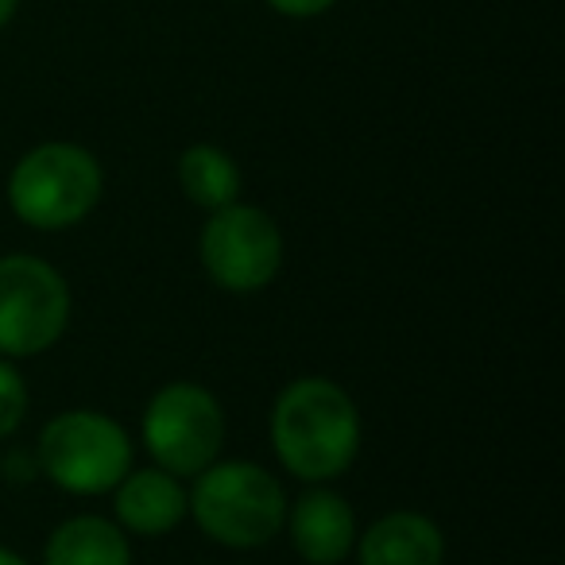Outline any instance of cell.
Here are the masks:
<instances>
[{
  "instance_id": "cell-8",
  "label": "cell",
  "mask_w": 565,
  "mask_h": 565,
  "mask_svg": "<svg viewBox=\"0 0 565 565\" xmlns=\"http://www.w3.org/2000/svg\"><path fill=\"white\" fill-rule=\"evenodd\" d=\"M282 531L307 565H341L353 557L361 526H356V511L345 495L333 492L330 484H310V492L287 503Z\"/></svg>"
},
{
  "instance_id": "cell-7",
  "label": "cell",
  "mask_w": 565,
  "mask_h": 565,
  "mask_svg": "<svg viewBox=\"0 0 565 565\" xmlns=\"http://www.w3.org/2000/svg\"><path fill=\"white\" fill-rule=\"evenodd\" d=\"M198 259L213 287L228 295H259L271 287L287 259L279 221L248 202L221 205L198 233Z\"/></svg>"
},
{
  "instance_id": "cell-14",
  "label": "cell",
  "mask_w": 565,
  "mask_h": 565,
  "mask_svg": "<svg viewBox=\"0 0 565 565\" xmlns=\"http://www.w3.org/2000/svg\"><path fill=\"white\" fill-rule=\"evenodd\" d=\"M267 9L279 12V17L287 20H310V17H322V12H330L338 0H264Z\"/></svg>"
},
{
  "instance_id": "cell-11",
  "label": "cell",
  "mask_w": 565,
  "mask_h": 565,
  "mask_svg": "<svg viewBox=\"0 0 565 565\" xmlns=\"http://www.w3.org/2000/svg\"><path fill=\"white\" fill-rule=\"evenodd\" d=\"M43 565H132V542L105 515H71L47 534Z\"/></svg>"
},
{
  "instance_id": "cell-6",
  "label": "cell",
  "mask_w": 565,
  "mask_h": 565,
  "mask_svg": "<svg viewBox=\"0 0 565 565\" xmlns=\"http://www.w3.org/2000/svg\"><path fill=\"white\" fill-rule=\"evenodd\" d=\"M71 282L32 252L0 256V356L32 361L71 330Z\"/></svg>"
},
{
  "instance_id": "cell-9",
  "label": "cell",
  "mask_w": 565,
  "mask_h": 565,
  "mask_svg": "<svg viewBox=\"0 0 565 565\" xmlns=\"http://www.w3.org/2000/svg\"><path fill=\"white\" fill-rule=\"evenodd\" d=\"M186 480L171 477L167 469L151 465V469H128V477L113 488V515L125 534H140V539H163V534L179 531L186 519Z\"/></svg>"
},
{
  "instance_id": "cell-15",
  "label": "cell",
  "mask_w": 565,
  "mask_h": 565,
  "mask_svg": "<svg viewBox=\"0 0 565 565\" xmlns=\"http://www.w3.org/2000/svg\"><path fill=\"white\" fill-rule=\"evenodd\" d=\"M0 469H4V477H12V480H32V477H40V465H35V454H9L4 461H0Z\"/></svg>"
},
{
  "instance_id": "cell-12",
  "label": "cell",
  "mask_w": 565,
  "mask_h": 565,
  "mask_svg": "<svg viewBox=\"0 0 565 565\" xmlns=\"http://www.w3.org/2000/svg\"><path fill=\"white\" fill-rule=\"evenodd\" d=\"M179 186L182 198L198 210L213 213L221 205L241 202V167L217 143H190L179 156Z\"/></svg>"
},
{
  "instance_id": "cell-3",
  "label": "cell",
  "mask_w": 565,
  "mask_h": 565,
  "mask_svg": "<svg viewBox=\"0 0 565 565\" xmlns=\"http://www.w3.org/2000/svg\"><path fill=\"white\" fill-rule=\"evenodd\" d=\"M105 198L102 159L71 140L28 148L9 174V205L28 228L66 233L82 225Z\"/></svg>"
},
{
  "instance_id": "cell-10",
  "label": "cell",
  "mask_w": 565,
  "mask_h": 565,
  "mask_svg": "<svg viewBox=\"0 0 565 565\" xmlns=\"http://www.w3.org/2000/svg\"><path fill=\"white\" fill-rule=\"evenodd\" d=\"M356 565H441L446 534L430 515L395 508L356 534Z\"/></svg>"
},
{
  "instance_id": "cell-1",
  "label": "cell",
  "mask_w": 565,
  "mask_h": 565,
  "mask_svg": "<svg viewBox=\"0 0 565 565\" xmlns=\"http://www.w3.org/2000/svg\"><path fill=\"white\" fill-rule=\"evenodd\" d=\"M271 449L302 484H333L356 465L364 423L356 399L330 376H299L271 403Z\"/></svg>"
},
{
  "instance_id": "cell-5",
  "label": "cell",
  "mask_w": 565,
  "mask_h": 565,
  "mask_svg": "<svg viewBox=\"0 0 565 565\" xmlns=\"http://www.w3.org/2000/svg\"><path fill=\"white\" fill-rule=\"evenodd\" d=\"M225 407L205 384L174 380L148 399L140 418V441L151 465L179 480H194L225 449Z\"/></svg>"
},
{
  "instance_id": "cell-2",
  "label": "cell",
  "mask_w": 565,
  "mask_h": 565,
  "mask_svg": "<svg viewBox=\"0 0 565 565\" xmlns=\"http://www.w3.org/2000/svg\"><path fill=\"white\" fill-rule=\"evenodd\" d=\"M186 515L225 550H264L282 534L287 492L279 477L256 461H213L186 488Z\"/></svg>"
},
{
  "instance_id": "cell-4",
  "label": "cell",
  "mask_w": 565,
  "mask_h": 565,
  "mask_svg": "<svg viewBox=\"0 0 565 565\" xmlns=\"http://www.w3.org/2000/svg\"><path fill=\"white\" fill-rule=\"evenodd\" d=\"M32 454L58 492L82 500L113 492L136 461L132 434L125 430V423L94 407L58 411L55 418H47Z\"/></svg>"
},
{
  "instance_id": "cell-17",
  "label": "cell",
  "mask_w": 565,
  "mask_h": 565,
  "mask_svg": "<svg viewBox=\"0 0 565 565\" xmlns=\"http://www.w3.org/2000/svg\"><path fill=\"white\" fill-rule=\"evenodd\" d=\"M0 565H32L24 554H17V550H9V546H0Z\"/></svg>"
},
{
  "instance_id": "cell-16",
  "label": "cell",
  "mask_w": 565,
  "mask_h": 565,
  "mask_svg": "<svg viewBox=\"0 0 565 565\" xmlns=\"http://www.w3.org/2000/svg\"><path fill=\"white\" fill-rule=\"evenodd\" d=\"M17 12H20V0H0V32L17 20Z\"/></svg>"
},
{
  "instance_id": "cell-13",
  "label": "cell",
  "mask_w": 565,
  "mask_h": 565,
  "mask_svg": "<svg viewBox=\"0 0 565 565\" xmlns=\"http://www.w3.org/2000/svg\"><path fill=\"white\" fill-rule=\"evenodd\" d=\"M28 407H32V395H28L24 372L17 369V361L0 356V441H9L24 426Z\"/></svg>"
}]
</instances>
